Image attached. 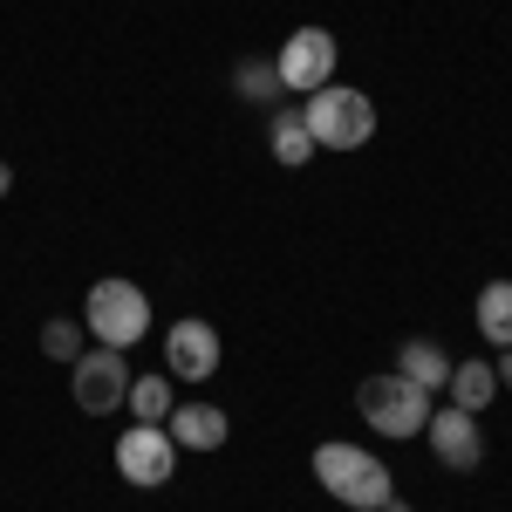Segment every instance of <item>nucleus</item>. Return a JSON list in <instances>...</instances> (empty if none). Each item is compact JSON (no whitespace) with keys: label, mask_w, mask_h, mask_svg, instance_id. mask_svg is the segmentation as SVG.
<instances>
[{"label":"nucleus","mask_w":512,"mask_h":512,"mask_svg":"<svg viewBox=\"0 0 512 512\" xmlns=\"http://www.w3.org/2000/svg\"><path fill=\"white\" fill-rule=\"evenodd\" d=\"M315 478L328 485V499H342L349 512H383L396 499L390 472L362 444H315Z\"/></svg>","instance_id":"f257e3e1"},{"label":"nucleus","mask_w":512,"mask_h":512,"mask_svg":"<svg viewBox=\"0 0 512 512\" xmlns=\"http://www.w3.org/2000/svg\"><path fill=\"white\" fill-rule=\"evenodd\" d=\"M301 123H308V137H315V151H355V144H369V130H376V103L349 89V82H328L315 89L308 103H301Z\"/></svg>","instance_id":"f03ea898"},{"label":"nucleus","mask_w":512,"mask_h":512,"mask_svg":"<svg viewBox=\"0 0 512 512\" xmlns=\"http://www.w3.org/2000/svg\"><path fill=\"white\" fill-rule=\"evenodd\" d=\"M82 328L103 342V349H137L151 335V301L137 280H96L89 301H82Z\"/></svg>","instance_id":"7ed1b4c3"},{"label":"nucleus","mask_w":512,"mask_h":512,"mask_svg":"<svg viewBox=\"0 0 512 512\" xmlns=\"http://www.w3.org/2000/svg\"><path fill=\"white\" fill-rule=\"evenodd\" d=\"M355 410H362L369 431H383V437H424V424H431V390H417L410 376L383 369V376H369L355 390Z\"/></svg>","instance_id":"20e7f679"},{"label":"nucleus","mask_w":512,"mask_h":512,"mask_svg":"<svg viewBox=\"0 0 512 512\" xmlns=\"http://www.w3.org/2000/svg\"><path fill=\"white\" fill-rule=\"evenodd\" d=\"M117 472L130 478L137 492L171 485V472H178V444H171V431H164V424H130V431L117 437Z\"/></svg>","instance_id":"39448f33"},{"label":"nucleus","mask_w":512,"mask_h":512,"mask_svg":"<svg viewBox=\"0 0 512 512\" xmlns=\"http://www.w3.org/2000/svg\"><path fill=\"white\" fill-rule=\"evenodd\" d=\"M280 89H294V96H315L335 82V35L328 28H294V35L280 41Z\"/></svg>","instance_id":"423d86ee"},{"label":"nucleus","mask_w":512,"mask_h":512,"mask_svg":"<svg viewBox=\"0 0 512 512\" xmlns=\"http://www.w3.org/2000/svg\"><path fill=\"white\" fill-rule=\"evenodd\" d=\"M123 396H130V362H123V349H96L76 355V403L89 410V417H110V410H123Z\"/></svg>","instance_id":"0eeeda50"},{"label":"nucleus","mask_w":512,"mask_h":512,"mask_svg":"<svg viewBox=\"0 0 512 512\" xmlns=\"http://www.w3.org/2000/svg\"><path fill=\"white\" fill-rule=\"evenodd\" d=\"M164 376H178V383H205V376H219V328L212 321H171V335H164Z\"/></svg>","instance_id":"6e6552de"},{"label":"nucleus","mask_w":512,"mask_h":512,"mask_svg":"<svg viewBox=\"0 0 512 512\" xmlns=\"http://www.w3.org/2000/svg\"><path fill=\"white\" fill-rule=\"evenodd\" d=\"M424 437H431L437 465H451V472H478V458H485V437H478V417H472V410H458V403H444V410H431V424H424Z\"/></svg>","instance_id":"1a4fd4ad"},{"label":"nucleus","mask_w":512,"mask_h":512,"mask_svg":"<svg viewBox=\"0 0 512 512\" xmlns=\"http://www.w3.org/2000/svg\"><path fill=\"white\" fill-rule=\"evenodd\" d=\"M164 431H171L178 451H219L226 444V410L219 403H171Z\"/></svg>","instance_id":"9d476101"},{"label":"nucleus","mask_w":512,"mask_h":512,"mask_svg":"<svg viewBox=\"0 0 512 512\" xmlns=\"http://www.w3.org/2000/svg\"><path fill=\"white\" fill-rule=\"evenodd\" d=\"M396 376H410L417 390H444V383H451V355L417 335V342H403V349H396Z\"/></svg>","instance_id":"9b49d317"},{"label":"nucleus","mask_w":512,"mask_h":512,"mask_svg":"<svg viewBox=\"0 0 512 512\" xmlns=\"http://www.w3.org/2000/svg\"><path fill=\"white\" fill-rule=\"evenodd\" d=\"M444 390H451L458 410H472V417H478V410L499 396V369H492V362H451V383H444Z\"/></svg>","instance_id":"f8f14e48"},{"label":"nucleus","mask_w":512,"mask_h":512,"mask_svg":"<svg viewBox=\"0 0 512 512\" xmlns=\"http://www.w3.org/2000/svg\"><path fill=\"white\" fill-rule=\"evenodd\" d=\"M478 335L492 349H512V280H485L478 287Z\"/></svg>","instance_id":"ddd939ff"},{"label":"nucleus","mask_w":512,"mask_h":512,"mask_svg":"<svg viewBox=\"0 0 512 512\" xmlns=\"http://www.w3.org/2000/svg\"><path fill=\"white\" fill-rule=\"evenodd\" d=\"M123 403H130V417H137V424H164L178 396H171V376L151 369V376H130V396H123Z\"/></svg>","instance_id":"4468645a"},{"label":"nucleus","mask_w":512,"mask_h":512,"mask_svg":"<svg viewBox=\"0 0 512 512\" xmlns=\"http://www.w3.org/2000/svg\"><path fill=\"white\" fill-rule=\"evenodd\" d=\"M274 158L287 164V171L315 158V137H308V123H301V110H274Z\"/></svg>","instance_id":"2eb2a0df"},{"label":"nucleus","mask_w":512,"mask_h":512,"mask_svg":"<svg viewBox=\"0 0 512 512\" xmlns=\"http://www.w3.org/2000/svg\"><path fill=\"white\" fill-rule=\"evenodd\" d=\"M41 349L55 355V362H76L82 355V328L76 321H48V328H41Z\"/></svg>","instance_id":"dca6fc26"},{"label":"nucleus","mask_w":512,"mask_h":512,"mask_svg":"<svg viewBox=\"0 0 512 512\" xmlns=\"http://www.w3.org/2000/svg\"><path fill=\"white\" fill-rule=\"evenodd\" d=\"M239 89H246L253 103H267V96L280 89V69H267V62H246V69H239Z\"/></svg>","instance_id":"f3484780"},{"label":"nucleus","mask_w":512,"mask_h":512,"mask_svg":"<svg viewBox=\"0 0 512 512\" xmlns=\"http://www.w3.org/2000/svg\"><path fill=\"white\" fill-rule=\"evenodd\" d=\"M499 390H512V349H506V362H499Z\"/></svg>","instance_id":"a211bd4d"},{"label":"nucleus","mask_w":512,"mask_h":512,"mask_svg":"<svg viewBox=\"0 0 512 512\" xmlns=\"http://www.w3.org/2000/svg\"><path fill=\"white\" fill-rule=\"evenodd\" d=\"M7 192H14V171H7V164H0V198H7Z\"/></svg>","instance_id":"6ab92c4d"}]
</instances>
